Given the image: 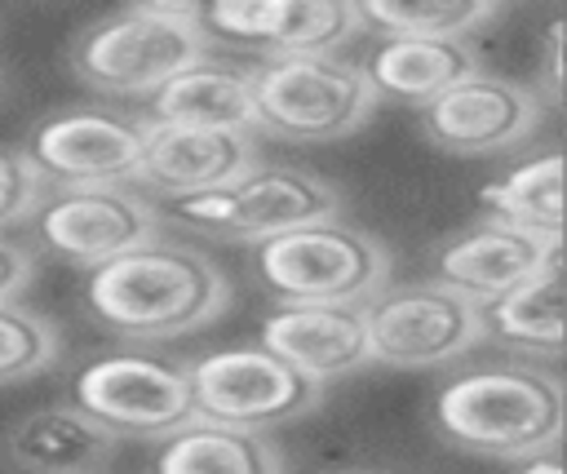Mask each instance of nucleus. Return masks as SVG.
<instances>
[{"label": "nucleus", "instance_id": "18", "mask_svg": "<svg viewBox=\"0 0 567 474\" xmlns=\"http://www.w3.org/2000/svg\"><path fill=\"white\" fill-rule=\"evenodd\" d=\"M146 124L235 128L252 133V71L217 58H199L146 97Z\"/></svg>", "mask_w": 567, "mask_h": 474}, {"label": "nucleus", "instance_id": "20", "mask_svg": "<svg viewBox=\"0 0 567 474\" xmlns=\"http://www.w3.org/2000/svg\"><path fill=\"white\" fill-rule=\"evenodd\" d=\"M146 474H288V461L270 434L190 416L155 443Z\"/></svg>", "mask_w": 567, "mask_h": 474}, {"label": "nucleus", "instance_id": "4", "mask_svg": "<svg viewBox=\"0 0 567 474\" xmlns=\"http://www.w3.org/2000/svg\"><path fill=\"white\" fill-rule=\"evenodd\" d=\"M248 275L279 306H363L390 284V248L346 217H323L252 244Z\"/></svg>", "mask_w": 567, "mask_h": 474}, {"label": "nucleus", "instance_id": "13", "mask_svg": "<svg viewBox=\"0 0 567 474\" xmlns=\"http://www.w3.org/2000/svg\"><path fill=\"white\" fill-rule=\"evenodd\" d=\"M199 27L208 40L252 44L266 58L337 53L354 40V0H213L199 4Z\"/></svg>", "mask_w": 567, "mask_h": 474}, {"label": "nucleus", "instance_id": "9", "mask_svg": "<svg viewBox=\"0 0 567 474\" xmlns=\"http://www.w3.org/2000/svg\"><path fill=\"white\" fill-rule=\"evenodd\" d=\"M71 408L93 416L111 439H164L168 430L186 425L190 412V385L186 363L124 350V354H97L71 377Z\"/></svg>", "mask_w": 567, "mask_h": 474}, {"label": "nucleus", "instance_id": "22", "mask_svg": "<svg viewBox=\"0 0 567 474\" xmlns=\"http://www.w3.org/2000/svg\"><path fill=\"white\" fill-rule=\"evenodd\" d=\"M487 217L527 230L536 239H563V155L558 146L536 151L478 190Z\"/></svg>", "mask_w": 567, "mask_h": 474}, {"label": "nucleus", "instance_id": "7", "mask_svg": "<svg viewBox=\"0 0 567 474\" xmlns=\"http://www.w3.org/2000/svg\"><path fill=\"white\" fill-rule=\"evenodd\" d=\"M186 385H190V412L199 421L257 430V434L310 416L323 403V385L297 377L261 346H226L190 359Z\"/></svg>", "mask_w": 567, "mask_h": 474}, {"label": "nucleus", "instance_id": "23", "mask_svg": "<svg viewBox=\"0 0 567 474\" xmlns=\"http://www.w3.org/2000/svg\"><path fill=\"white\" fill-rule=\"evenodd\" d=\"M505 4L496 0H359V31L372 35H416V40H465L496 22Z\"/></svg>", "mask_w": 567, "mask_h": 474}, {"label": "nucleus", "instance_id": "19", "mask_svg": "<svg viewBox=\"0 0 567 474\" xmlns=\"http://www.w3.org/2000/svg\"><path fill=\"white\" fill-rule=\"evenodd\" d=\"M483 341L509 359H558L563 350V261H549L532 279L505 288L478 306Z\"/></svg>", "mask_w": 567, "mask_h": 474}, {"label": "nucleus", "instance_id": "10", "mask_svg": "<svg viewBox=\"0 0 567 474\" xmlns=\"http://www.w3.org/2000/svg\"><path fill=\"white\" fill-rule=\"evenodd\" d=\"M142 142V115H124L111 106H66L44 115L27 133L22 159L40 182L53 186H124L137 173Z\"/></svg>", "mask_w": 567, "mask_h": 474}, {"label": "nucleus", "instance_id": "24", "mask_svg": "<svg viewBox=\"0 0 567 474\" xmlns=\"http://www.w3.org/2000/svg\"><path fill=\"white\" fill-rule=\"evenodd\" d=\"M62 354V332L49 315L13 301H0V385L27 381L53 368Z\"/></svg>", "mask_w": 567, "mask_h": 474}, {"label": "nucleus", "instance_id": "12", "mask_svg": "<svg viewBox=\"0 0 567 474\" xmlns=\"http://www.w3.org/2000/svg\"><path fill=\"white\" fill-rule=\"evenodd\" d=\"M540 128V93L496 75L474 71L434 102L421 106V133L447 155H492L527 142Z\"/></svg>", "mask_w": 567, "mask_h": 474}, {"label": "nucleus", "instance_id": "16", "mask_svg": "<svg viewBox=\"0 0 567 474\" xmlns=\"http://www.w3.org/2000/svg\"><path fill=\"white\" fill-rule=\"evenodd\" d=\"M248 164H257L252 133L146 124V142H142V159H137L133 182H142L146 190H155L164 199H182V195H199V190L230 182Z\"/></svg>", "mask_w": 567, "mask_h": 474}, {"label": "nucleus", "instance_id": "8", "mask_svg": "<svg viewBox=\"0 0 567 474\" xmlns=\"http://www.w3.org/2000/svg\"><path fill=\"white\" fill-rule=\"evenodd\" d=\"M368 359L385 368H434L470 354L483 341L478 306L434 279L385 284L363 306Z\"/></svg>", "mask_w": 567, "mask_h": 474}, {"label": "nucleus", "instance_id": "26", "mask_svg": "<svg viewBox=\"0 0 567 474\" xmlns=\"http://www.w3.org/2000/svg\"><path fill=\"white\" fill-rule=\"evenodd\" d=\"M35 275V253L9 235H0V301H13Z\"/></svg>", "mask_w": 567, "mask_h": 474}, {"label": "nucleus", "instance_id": "15", "mask_svg": "<svg viewBox=\"0 0 567 474\" xmlns=\"http://www.w3.org/2000/svg\"><path fill=\"white\" fill-rule=\"evenodd\" d=\"M257 346L315 385L341 381L372 363L359 306H275L261 319Z\"/></svg>", "mask_w": 567, "mask_h": 474}, {"label": "nucleus", "instance_id": "14", "mask_svg": "<svg viewBox=\"0 0 567 474\" xmlns=\"http://www.w3.org/2000/svg\"><path fill=\"white\" fill-rule=\"evenodd\" d=\"M549 261H563V239H536L496 217H483L465 230H452L430 253V279L470 297L474 306L501 297L505 288L532 279Z\"/></svg>", "mask_w": 567, "mask_h": 474}, {"label": "nucleus", "instance_id": "3", "mask_svg": "<svg viewBox=\"0 0 567 474\" xmlns=\"http://www.w3.org/2000/svg\"><path fill=\"white\" fill-rule=\"evenodd\" d=\"M213 40L199 27V4L142 0L111 9L71 35V71L102 97L146 102L190 62L208 58Z\"/></svg>", "mask_w": 567, "mask_h": 474}, {"label": "nucleus", "instance_id": "2", "mask_svg": "<svg viewBox=\"0 0 567 474\" xmlns=\"http://www.w3.org/2000/svg\"><path fill=\"white\" fill-rule=\"evenodd\" d=\"M430 425L465 456L527 461L558 447L563 381L532 359H478L434 385Z\"/></svg>", "mask_w": 567, "mask_h": 474}, {"label": "nucleus", "instance_id": "1", "mask_svg": "<svg viewBox=\"0 0 567 474\" xmlns=\"http://www.w3.org/2000/svg\"><path fill=\"white\" fill-rule=\"evenodd\" d=\"M80 306L102 332L155 346L208 328L230 306V279L208 253L151 239L102 266H89Z\"/></svg>", "mask_w": 567, "mask_h": 474}, {"label": "nucleus", "instance_id": "5", "mask_svg": "<svg viewBox=\"0 0 567 474\" xmlns=\"http://www.w3.org/2000/svg\"><path fill=\"white\" fill-rule=\"evenodd\" d=\"M337 213H341V190L328 177L292 164H248L244 173H235L213 190L168 199V217L182 230L248 248Z\"/></svg>", "mask_w": 567, "mask_h": 474}, {"label": "nucleus", "instance_id": "17", "mask_svg": "<svg viewBox=\"0 0 567 474\" xmlns=\"http://www.w3.org/2000/svg\"><path fill=\"white\" fill-rule=\"evenodd\" d=\"M377 102H403V106H425L465 75L483 71L478 53L470 40H416V35H381L359 62Z\"/></svg>", "mask_w": 567, "mask_h": 474}, {"label": "nucleus", "instance_id": "29", "mask_svg": "<svg viewBox=\"0 0 567 474\" xmlns=\"http://www.w3.org/2000/svg\"><path fill=\"white\" fill-rule=\"evenodd\" d=\"M332 474H372V470H332Z\"/></svg>", "mask_w": 567, "mask_h": 474}, {"label": "nucleus", "instance_id": "21", "mask_svg": "<svg viewBox=\"0 0 567 474\" xmlns=\"http://www.w3.org/2000/svg\"><path fill=\"white\" fill-rule=\"evenodd\" d=\"M111 447L115 439L71 403L27 412L4 434L9 461L27 474H93Z\"/></svg>", "mask_w": 567, "mask_h": 474}, {"label": "nucleus", "instance_id": "28", "mask_svg": "<svg viewBox=\"0 0 567 474\" xmlns=\"http://www.w3.org/2000/svg\"><path fill=\"white\" fill-rule=\"evenodd\" d=\"M514 474H563V465H558V447H554V452H536V456L518 461V470H514Z\"/></svg>", "mask_w": 567, "mask_h": 474}, {"label": "nucleus", "instance_id": "25", "mask_svg": "<svg viewBox=\"0 0 567 474\" xmlns=\"http://www.w3.org/2000/svg\"><path fill=\"white\" fill-rule=\"evenodd\" d=\"M44 182L35 177V168L22 159V151L0 146V230L18 226L31 217V208L40 204Z\"/></svg>", "mask_w": 567, "mask_h": 474}, {"label": "nucleus", "instance_id": "6", "mask_svg": "<svg viewBox=\"0 0 567 474\" xmlns=\"http://www.w3.org/2000/svg\"><path fill=\"white\" fill-rule=\"evenodd\" d=\"M377 106L363 66L341 53L266 58L252 71V128L284 142H341L359 133Z\"/></svg>", "mask_w": 567, "mask_h": 474}, {"label": "nucleus", "instance_id": "27", "mask_svg": "<svg viewBox=\"0 0 567 474\" xmlns=\"http://www.w3.org/2000/svg\"><path fill=\"white\" fill-rule=\"evenodd\" d=\"M563 97V22L554 18L545 31V102L554 106Z\"/></svg>", "mask_w": 567, "mask_h": 474}, {"label": "nucleus", "instance_id": "11", "mask_svg": "<svg viewBox=\"0 0 567 474\" xmlns=\"http://www.w3.org/2000/svg\"><path fill=\"white\" fill-rule=\"evenodd\" d=\"M35 244L71 266H102L159 239V208L128 186H58L31 208Z\"/></svg>", "mask_w": 567, "mask_h": 474}]
</instances>
